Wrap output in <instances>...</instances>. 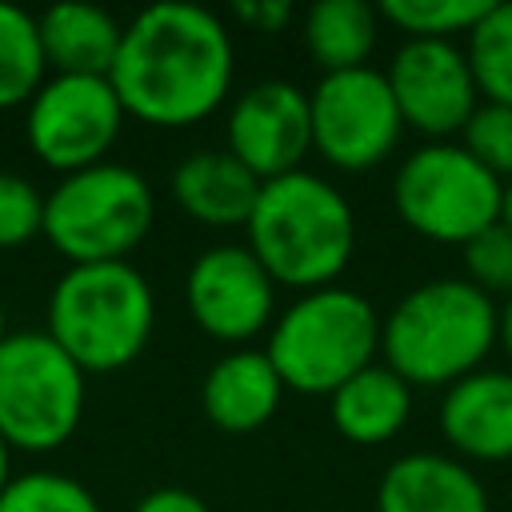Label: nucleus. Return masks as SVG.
Returning <instances> with one entry per match:
<instances>
[{"mask_svg":"<svg viewBox=\"0 0 512 512\" xmlns=\"http://www.w3.org/2000/svg\"><path fill=\"white\" fill-rule=\"evenodd\" d=\"M312 152L344 172H368L392 156L404 132V116L388 88L384 68L324 72L308 88Z\"/></svg>","mask_w":512,"mask_h":512,"instance_id":"9","label":"nucleus"},{"mask_svg":"<svg viewBox=\"0 0 512 512\" xmlns=\"http://www.w3.org/2000/svg\"><path fill=\"white\" fill-rule=\"evenodd\" d=\"M132 512H212L196 492L188 488H176V484H164V488H152L136 500Z\"/></svg>","mask_w":512,"mask_h":512,"instance_id":"29","label":"nucleus"},{"mask_svg":"<svg viewBox=\"0 0 512 512\" xmlns=\"http://www.w3.org/2000/svg\"><path fill=\"white\" fill-rule=\"evenodd\" d=\"M44 48L36 16L0 0V108L24 104L44 84Z\"/></svg>","mask_w":512,"mask_h":512,"instance_id":"21","label":"nucleus"},{"mask_svg":"<svg viewBox=\"0 0 512 512\" xmlns=\"http://www.w3.org/2000/svg\"><path fill=\"white\" fill-rule=\"evenodd\" d=\"M156 296L128 260L68 264L48 296V336L84 368L116 372L152 340Z\"/></svg>","mask_w":512,"mask_h":512,"instance_id":"4","label":"nucleus"},{"mask_svg":"<svg viewBox=\"0 0 512 512\" xmlns=\"http://www.w3.org/2000/svg\"><path fill=\"white\" fill-rule=\"evenodd\" d=\"M440 432L464 464L512 460V372L480 368L444 388Z\"/></svg>","mask_w":512,"mask_h":512,"instance_id":"14","label":"nucleus"},{"mask_svg":"<svg viewBox=\"0 0 512 512\" xmlns=\"http://www.w3.org/2000/svg\"><path fill=\"white\" fill-rule=\"evenodd\" d=\"M244 232V244L272 280L300 292L336 284L356 252V212L348 196L308 168L264 180Z\"/></svg>","mask_w":512,"mask_h":512,"instance_id":"2","label":"nucleus"},{"mask_svg":"<svg viewBox=\"0 0 512 512\" xmlns=\"http://www.w3.org/2000/svg\"><path fill=\"white\" fill-rule=\"evenodd\" d=\"M16 476H12V444L0 436V496H4V488L12 484Z\"/></svg>","mask_w":512,"mask_h":512,"instance_id":"31","label":"nucleus"},{"mask_svg":"<svg viewBox=\"0 0 512 512\" xmlns=\"http://www.w3.org/2000/svg\"><path fill=\"white\" fill-rule=\"evenodd\" d=\"M44 232V192L16 172L0 168V248H16Z\"/></svg>","mask_w":512,"mask_h":512,"instance_id":"27","label":"nucleus"},{"mask_svg":"<svg viewBox=\"0 0 512 512\" xmlns=\"http://www.w3.org/2000/svg\"><path fill=\"white\" fill-rule=\"evenodd\" d=\"M504 180L492 176L460 140H424L392 176L396 216L424 240L468 244L500 220Z\"/></svg>","mask_w":512,"mask_h":512,"instance_id":"7","label":"nucleus"},{"mask_svg":"<svg viewBox=\"0 0 512 512\" xmlns=\"http://www.w3.org/2000/svg\"><path fill=\"white\" fill-rule=\"evenodd\" d=\"M276 280L248 244L204 248L184 276L192 320L224 344H248L276 320Z\"/></svg>","mask_w":512,"mask_h":512,"instance_id":"11","label":"nucleus"},{"mask_svg":"<svg viewBox=\"0 0 512 512\" xmlns=\"http://www.w3.org/2000/svg\"><path fill=\"white\" fill-rule=\"evenodd\" d=\"M496 300L464 276L424 280L380 324V352L412 388H452L496 348Z\"/></svg>","mask_w":512,"mask_h":512,"instance_id":"3","label":"nucleus"},{"mask_svg":"<svg viewBox=\"0 0 512 512\" xmlns=\"http://www.w3.org/2000/svg\"><path fill=\"white\" fill-rule=\"evenodd\" d=\"M8 340V328H4V300H0V344Z\"/></svg>","mask_w":512,"mask_h":512,"instance_id":"33","label":"nucleus"},{"mask_svg":"<svg viewBox=\"0 0 512 512\" xmlns=\"http://www.w3.org/2000/svg\"><path fill=\"white\" fill-rule=\"evenodd\" d=\"M284 392L288 388L264 348H236V352H224L204 372L200 404L208 424H216L220 432L244 436L264 428L276 416Z\"/></svg>","mask_w":512,"mask_h":512,"instance_id":"16","label":"nucleus"},{"mask_svg":"<svg viewBox=\"0 0 512 512\" xmlns=\"http://www.w3.org/2000/svg\"><path fill=\"white\" fill-rule=\"evenodd\" d=\"M124 104L108 76H60L52 72L28 100V144L32 152L68 172L92 168L116 144L124 124Z\"/></svg>","mask_w":512,"mask_h":512,"instance_id":"10","label":"nucleus"},{"mask_svg":"<svg viewBox=\"0 0 512 512\" xmlns=\"http://www.w3.org/2000/svg\"><path fill=\"white\" fill-rule=\"evenodd\" d=\"M36 28H40L44 60L60 76H108L124 40V24L108 8L84 0H64L44 8L36 16Z\"/></svg>","mask_w":512,"mask_h":512,"instance_id":"18","label":"nucleus"},{"mask_svg":"<svg viewBox=\"0 0 512 512\" xmlns=\"http://www.w3.org/2000/svg\"><path fill=\"white\" fill-rule=\"evenodd\" d=\"M492 0H384L380 20L408 32V40H452L472 32Z\"/></svg>","mask_w":512,"mask_h":512,"instance_id":"23","label":"nucleus"},{"mask_svg":"<svg viewBox=\"0 0 512 512\" xmlns=\"http://www.w3.org/2000/svg\"><path fill=\"white\" fill-rule=\"evenodd\" d=\"M328 416L352 444H388L412 416V384L376 360L328 396Z\"/></svg>","mask_w":512,"mask_h":512,"instance_id":"19","label":"nucleus"},{"mask_svg":"<svg viewBox=\"0 0 512 512\" xmlns=\"http://www.w3.org/2000/svg\"><path fill=\"white\" fill-rule=\"evenodd\" d=\"M500 220L512 228V180L504 184V204H500Z\"/></svg>","mask_w":512,"mask_h":512,"instance_id":"32","label":"nucleus"},{"mask_svg":"<svg viewBox=\"0 0 512 512\" xmlns=\"http://www.w3.org/2000/svg\"><path fill=\"white\" fill-rule=\"evenodd\" d=\"M464 280L492 300L512 292V228L504 220L464 244Z\"/></svg>","mask_w":512,"mask_h":512,"instance_id":"26","label":"nucleus"},{"mask_svg":"<svg viewBox=\"0 0 512 512\" xmlns=\"http://www.w3.org/2000/svg\"><path fill=\"white\" fill-rule=\"evenodd\" d=\"M380 40V8L368 0H316L304 12V48L324 72L364 68Z\"/></svg>","mask_w":512,"mask_h":512,"instance_id":"20","label":"nucleus"},{"mask_svg":"<svg viewBox=\"0 0 512 512\" xmlns=\"http://www.w3.org/2000/svg\"><path fill=\"white\" fill-rule=\"evenodd\" d=\"M464 40V56L480 88V100L512 104V4L492 0Z\"/></svg>","mask_w":512,"mask_h":512,"instance_id":"22","label":"nucleus"},{"mask_svg":"<svg viewBox=\"0 0 512 512\" xmlns=\"http://www.w3.org/2000/svg\"><path fill=\"white\" fill-rule=\"evenodd\" d=\"M232 16L252 24L256 32H276L292 20V4L288 0H240L232 4Z\"/></svg>","mask_w":512,"mask_h":512,"instance_id":"28","label":"nucleus"},{"mask_svg":"<svg viewBox=\"0 0 512 512\" xmlns=\"http://www.w3.org/2000/svg\"><path fill=\"white\" fill-rule=\"evenodd\" d=\"M172 196L204 228H244L260 180L228 148H196L172 168Z\"/></svg>","mask_w":512,"mask_h":512,"instance_id":"17","label":"nucleus"},{"mask_svg":"<svg viewBox=\"0 0 512 512\" xmlns=\"http://www.w3.org/2000/svg\"><path fill=\"white\" fill-rule=\"evenodd\" d=\"M380 312L356 288H312L276 312L268 328V360L288 392L332 396L344 380L376 364Z\"/></svg>","mask_w":512,"mask_h":512,"instance_id":"5","label":"nucleus"},{"mask_svg":"<svg viewBox=\"0 0 512 512\" xmlns=\"http://www.w3.org/2000/svg\"><path fill=\"white\" fill-rule=\"evenodd\" d=\"M0 512H104V508L80 480L64 472H24L4 488Z\"/></svg>","mask_w":512,"mask_h":512,"instance_id":"24","label":"nucleus"},{"mask_svg":"<svg viewBox=\"0 0 512 512\" xmlns=\"http://www.w3.org/2000/svg\"><path fill=\"white\" fill-rule=\"evenodd\" d=\"M84 416V368L48 332L0 344V436L24 452L60 448Z\"/></svg>","mask_w":512,"mask_h":512,"instance_id":"8","label":"nucleus"},{"mask_svg":"<svg viewBox=\"0 0 512 512\" xmlns=\"http://www.w3.org/2000/svg\"><path fill=\"white\" fill-rule=\"evenodd\" d=\"M152 216L156 196L148 180L112 160L68 172L44 196V236L68 256V264L128 260V252L148 236Z\"/></svg>","mask_w":512,"mask_h":512,"instance_id":"6","label":"nucleus"},{"mask_svg":"<svg viewBox=\"0 0 512 512\" xmlns=\"http://www.w3.org/2000/svg\"><path fill=\"white\" fill-rule=\"evenodd\" d=\"M376 512H488V492L460 456L408 452L384 468Z\"/></svg>","mask_w":512,"mask_h":512,"instance_id":"15","label":"nucleus"},{"mask_svg":"<svg viewBox=\"0 0 512 512\" xmlns=\"http://www.w3.org/2000/svg\"><path fill=\"white\" fill-rule=\"evenodd\" d=\"M384 76L404 128H416L428 140H452L480 108V88L456 40H404Z\"/></svg>","mask_w":512,"mask_h":512,"instance_id":"12","label":"nucleus"},{"mask_svg":"<svg viewBox=\"0 0 512 512\" xmlns=\"http://www.w3.org/2000/svg\"><path fill=\"white\" fill-rule=\"evenodd\" d=\"M460 144L504 184L512 180V104L480 100L472 120L460 132Z\"/></svg>","mask_w":512,"mask_h":512,"instance_id":"25","label":"nucleus"},{"mask_svg":"<svg viewBox=\"0 0 512 512\" xmlns=\"http://www.w3.org/2000/svg\"><path fill=\"white\" fill-rule=\"evenodd\" d=\"M228 152L264 184L304 168L312 152L308 92L292 80H256L228 108Z\"/></svg>","mask_w":512,"mask_h":512,"instance_id":"13","label":"nucleus"},{"mask_svg":"<svg viewBox=\"0 0 512 512\" xmlns=\"http://www.w3.org/2000/svg\"><path fill=\"white\" fill-rule=\"evenodd\" d=\"M496 340L504 344V352H508V360H512V292L496 304Z\"/></svg>","mask_w":512,"mask_h":512,"instance_id":"30","label":"nucleus"},{"mask_svg":"<svg viewBox=\"0 0 512 512\" xmlns=\"http://www.w3.org/2000/svg\"><path fill=\"white\" fill-rule=\"evenodd\" d=\"M236 72L228 24L188 0H160L124 24L108 72L128 116L160 128H184L212 116Z\"/></svg>","mask_w":512,"mask_h":512,"instance_id":"1","label":"nucleus"}]
</instances>
